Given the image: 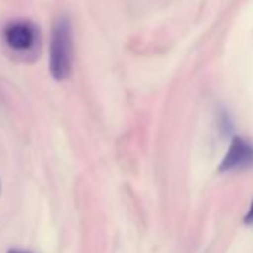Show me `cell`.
Returning <instances> with one entry per match:
<instances>
[{"mask_svg":"<svg viewBox=\"0 0 253 253\" xmlns=\"http://www.w3.org/2000/svg\"><path fill=\"white\" fill-rule=\"evenodd\" d=\"M8 253H33L30 250H24V249H9Z\"/></svg>","mask_w":253,"mask_h":253,"instance_id":"obj_5","label":"cell"},{"mask_svg":"<svg viewBox=\"0 0 253 253\" xmlns=\"http://www.w3.org/2000/svg\"><path fill=\"white\" fill-rule=\"evenodd\" d=\"M3 38L6 45L15 52L32 51L39 41L38 27L27 20L9 21L3 29Z\"/></svg>","mask_w":253,"mask_h":253,"instance_id":"obj_2","label":"cell"},{"mask_svg":"<svg viewBox=\"0 0 253 253\" xmlns=\"http://www.w3.org/2000/svg\"><path fill=\"white\" fill-rule=\"evenodd\" d=\"M73 64V35L72 23L61 15L54 27L49 43V72L55 81H66L72 73Z\"/></svg>","mask_w":253,"mask_h":253,"instance_id":"obj_1","label":"cell"},{"mask_svg":"<svg viewBox=\"0 0 253 253\" xmlns=\"http://www.w3.org/2000/svg\"><path fill=\"white\" fill-rule=\"evenodd\" d=\"M243 220H244L246 225H253V201H252V204H250L247 213L244 214V219H243Z\"/></svg>","mask_w":253,"mask_h":253,"instance_id":"obj_4","label":"cell"},{"mask_svg":"<svg viewBox=\"0 0 253 253\" xmlns=\"http://www.w3.org/2000/svg\"><path fill=\"white\" fill-rule=\"evenodd\" d=\"M253 166V145L243 140L241 137H234L231 146L219 164V171H234L240 169H247Z\"/></svg>","mask_w":253,"mask_h":253,"instance_id":"obj_3","label":"cell"},{"mask_svg":"<svg viewBox=\"0 0 253 253\" xmlns=\"http://www.w3.org/2000/svg\"><path fill=\"white\" fill-rule=\"evenodd\" d=\"M0 194H2V183H0Z\"/></svg>","mask_w":253,"mask_h":253,"instance_id":"obj_6","label":"cell"}]
</instances>
